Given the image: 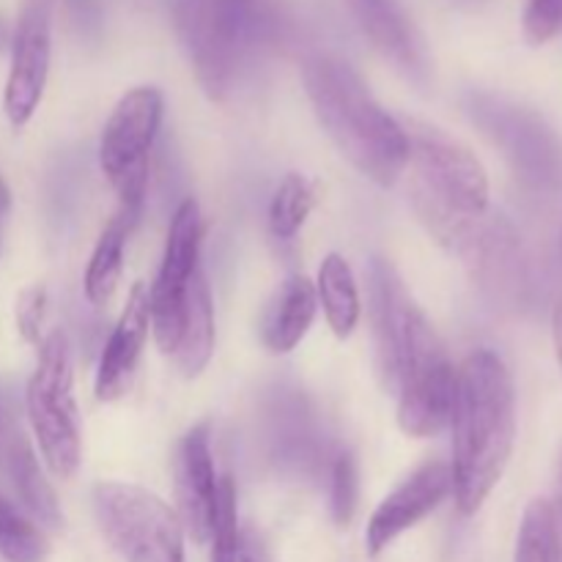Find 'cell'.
I'll return each instance as SVG.
<instances>
[{
	"instance_id": "6da1fadb",
	"label": "cell",
	"mask_w": 562,
	"mask_h": 562,
	"mask_svg": "<svg viewBox=\"0 0 562 562\" xmlns=\"http://www.w3.org/2000/svg\"><path fill=\"white\" fill-rule=\"evenodd\" d=\"M456 505L464 516L483 508L510 464L516 442V390L499 355L477 349L456 371L453 412Z\"/></svg>"
},
{
	"instance_id": "7a4b0ae2",
	"label": "cell",
	"mask_w": 562,
	"mask_h": 562,
	"mask_svg": "<svg viewBox=\"0 0 562 562\" xmlns=\"http://www.w3.org/2000/svg\"><path fill=\"white\" fill-rule=\"evenodd\" d=\"M412 206L434 239L470 263L497 214L488 212V176L481 159L437 126L412 124Z\"/></svg>"
},
{
	"instance_id": "3957f363",
	"label": "cell",
	"mask_w": 562,
	"mask_h": 562,
	"mask_svg": "<svg viewBox=\"0 0 562 562\" xmlns=\"http://www.w3.org/2000/svg\"><path fill=\"white\" fill-rule=\"evenodd\" d=\"M302 82L318 124L338 151L366 179L390 190L409 165L406 126L376 102L366 80L338 55H311L302 64Z\"/></svg>"
},
{
	"instance_id": "277c9868",
	"label": "cell",
	"mask_w": 562,
	"mask_h": 562,
	"mask_svg": "<svg viewBox=\"0 0 562 562\" xmlns=\"http://www.w3.org/2000/svg\"><path fill=\"white\" fill-rule=\"evenodd\" d=\"M173 22L198 82L225 102L278 25L274 0H176Z\"/></svg>"
},
{
	"instance_id": "5b68a950",
	"label": "cell",
	"mask_w": 562,
	"mask_h": 562,
	"mask_svg": "<svg viewBox=\"0 0 562 562\" xmlns=\"http://www.w3.org/2000/svg\"><path fill=\"white\" fill-rule=\"evenodd\" d=\"M393 390H398V426L406 437H437L450 426L456 368L437 329L409 294L395 329Z\"/></svg>"
},
{
	"instance_id": "8992f818",
	"label": "cell",
	"mask_w": 562,
	"mask_h": 562,
	"mask_svg": "<svg viewBox=\"0 0 562 562\" xmlns=\"http://www.w3.org/2000/svg\"><path fill=\"white\" fill-rule=\"evenodd\" d=\"M27 420L49 472L60 481L80 470V415L75 401V373L66 333L55 329L42 340L36 371L25 393Z\"/></svg>"
},
{
	"instance_id": "52a82bcc",
	"label": "cell",
	"mask_w": 562,
	"mask_h": 562,
	"mask_svg": "<svg viewBox=\"0 0 562 562\" xmlns=\"http://www.w3.org/2000/svg\"><path fill=\"white\" fill-rule=\"evenodd\" d=\"M102 536L124 562H184L179 514L148 488L104 481L93 492Z\"/></svg>"
},
{
	"instance_id": "ba28073f",
	"label": "cell",
	"mask_w": 562,
	"mask_h": 562,
	"mask_svg": "<svg viewBox=\"0 0 562 562\" xmlns=\"http://www.w3.org/2000/svg\"><path fill=\"white\" fill-rule=\"evenodd\" d=\"M162 93L132 88L119 99L99 140V165L119 195V206L140 214L148 187V162L162 124Z\"/></svg>"
},
{
	"instance_id": "9c48e42d",
	"label": "cell",
	"mask_w": 562,
	"mask_h": 562,
	"mask_svg": "<svg viewBox=\"0 0 562 562\" xmlns=\"http://www.w3.org/2000/svg\"><path fill=\"white\" fill-rule=\"evenodd\" d=\"M201 209L192 198L179 203L170 220L168 245H165L162 267L148 289L151 296V333L162 355H173L184 324L187 291L201 269Z\"/></svg>"
},
{
	"instance_id": "30bf717a",
	"label": "cell",
	"mask_w": 562,
	"mask_h": 562,
	"mask_svg": "<svg viewBox=\"0 0 562 562\" xmlns=\"http://www.w3.org/2000/svg\"><path fill=\"white\" fill-rule=\"evenodd\" d=\"M55 0H25L11 44V69L3 91V110L11 126H25L38 110L53 58Z\"/></svg>"
},
{
	"instance_id": "8fae6325",
	"label": "cell",
	"mask_w": 562,
	"mask_h": 562,
	"mask_svg": "<svg viewBox=\"0 0 562 562\" xmlns=\"http://www.w3.org/2000/svg\"><path fill=\"white\" fill-rule=\"evenodd\" d=\"M176 503L184 536L198 547L212 541L214 519L220 505V481L214 472L212 445H209V423L190 428L176 450Z\"/></svg>"
},
{
	"instance_id": "7c38bea8",
	"label": "cell",
	"mask_w": 562,
	"mask_h": 562,
	"mask_svg": "<svg viewBox=\"0 0 562 562\" xmlns=\"http://www.w3.org/2000/svg\"><path fill=\"white\" fill-rule=\"evenodd\" d=\"M450 494H453V477H450V464L445 461H428L426 467L412 472L373 510L366 530L368 554L371 558L382 554L395 538H401L406 530L420 525L428 514H434Z\"/></svg>"
},
{
	"instance_id": "4fadbf2b",
	"label": "cell",
	"mask_w": 562,
	"mask_h": 562,
	"mask_svg": "<svg viewBox=\"0 0 562 562\" xmlns=\"http://www.w3.org/2000/svg\"><path fill=\"white\" fill-rule=\"evenodd\" d=\"M148 327H151V296H148L146 283H135L102 351L97 373L99 401H115L130 390L137 360L146 346Z\"/></svg>"
},
{
	"instance_id": "5bb4252c",
	"label": "cell",
	"mask_w": 562,
	"mask_h": 562,
	"mask_svg": "<svg viewBox=\"0 0 562 562\" xmlns=\"http://www.w3.org/2000/svg\"><path fill=\"white\" fill-rule=\"evenodd\" d=\"M351 14L373 47L406 75H426V49L398 0H349Z\"/></svg>"
},
{
	"instance_id": "9a60e30c",
	"label": "cell",
	"mask_w": 562,
	"mask_h": 562,
	"mask_svg": "<svg viewBox=\"0 0 562 562\" xmlns=\"http://www.w3.org/2000/svg\"><path fill=\"white\" fill-rule=\"evenodd\" d=\"M368 300H371L368 307H371L379 376H382L384 387L393 390L395 329H398V313L406 300V289L398 274H395V269L382 258H376L368 269Z\"/></svg>"
},
{
	"instance_id": "2e32d148",
	"label": "cell",
	"mask_w": 562,
	"mask_h": 562,
	"mask_svg": "<svg viewBox=\"0 0 562 562\" xmlns=\"http://www.w3.org/2000/svg\"><path fill=\"white\" fill-rule=\"evenodd\" d=\"M318 296L316 285L305 278V274H291L283 285H280L278 296L269 305L267 322H263V344L272 355H289L311 329L313 318H316Z\"/></svg>"
},
{
	"instance_id": "e0dca14e",
	"label": "cell",
	"mask_w": 562,
	"mask_h": 562,
	"mask_svg": "<svg viewBox=\"0 0 562 562\" xmlns=\"http://www.w3.org/2000/svg\"><path fill=\"white\" fill-rule=\"evenodd\" d=\"M3 470L5 475H9L20 503L25 505L42 525L60 527L64 516H60L58 497H55L53 486H49L47 477H44L42 467H38L36 461V453L31 450L27 439L22 437L20 431H14V428L5 434Z\"/></svg>"
},
{
	"instance_id": "ac0fdd59",
	"label": "cell",
	"mask_w": 562,
	"mask_h": 562,
	"mask_svg": "<svg viewBox=\"0 0 562 562\" xmlns=\"http://www.w3.org/2000/svg\"><path fill=\"white\" fill-rule=\"evenodd\" d=\"M214 355V305L212 291H209L206 274L198 269L192 278L190 291H187L184 324H181L179 344H176L173 357L181 376L195 379L203 368L209 366Z\"/></svg>"
},
{
	"instance_id": "d6986e66",
	"label": "cell",
	"mask_w": 562,
	"mask_h": 562,
	"mask_svg": "<svg viewBox=\"0 0 562 562\" xmlns=\"http://www.w3.org/2000/svg\"><path fill=\"white\" fill-rule=\"evenodd\" d=\"M137 217H140L137 212L119 206V212L110 217V223L99 234L97 247H93L91 261H88L86 269V296L93 307L108 305L113 300L115 289H119L126 241H130Z\"/></svg>"
},
{
	"instance_id": "ffe728a7",
	"label": "cell",
	"mask_w": 562,
	"mask_h": 562,
	"mask_svg": "<svg viewBox=\"0 0 562 562\" xmlns=\"http://www.w3.org/2000/svg\"><path fill=\"white\" fill-rule=\"evenodd\" d=\"M313 285H316L318 305L324 307V316H327V324L333 327L335 338L346 340L355 333L362 313L360 289H357L349 261L338 256V252H329L322 261V267H318V278Z\"/></svg>"
},
{
	"instance_id": "44dd1931",
	"label": "cell",
	"mask_w": 562,
	"mask_h": 562,
	"mask_svg": "<svg viewBox=\"0 0 562 562\" xmlns=\"http://www.w3.org/2000/svg\"><path fill=\"white\" fill-rule=\"evenodd\" d=\"M492 113L497 115L499 126H503V137L508 143L510 154L516 157L519 170H525V176H530L532 181H549L558 170V151H554L552 140L543 132V126H536L530 121V115L519 113V110H499L492 108Z\"/></svg>"
},
{
	"instance_id": "7402d4cb",
	"label": "cell",
	"mask_w": 562,
	"mask_h": 562,
	"mask_svg": "<svg viewBox=\"0 0 562 562\" xmlns=\"http://www.w3.org/2000/svg\"><path fill=\"white\" fill-rule=\"evenodd\" d=\"M514 562H562V532L549 499L538 497L527 505Z\"/></svg>"
},
{
	"instance_id": "603a6c76",
	"label": "cell",
	"mask_w": 562,
	"mask_h": 562,
	"mask_svg": "<svg viewBox=\"0 0 562 562\" xmlns=\"http://www.w3.org/2000/svg\"><path fill=\"white\" fill-rule=\"evenodd\" d=\"M316 206V184L302 173H289L269 203V231L274 239L291 241Z\"/></svg>"
},
{
	"instance_id": "cb8c5ba5",
	"label": "cell",
	"mask_w": 562,
	"mask_h": 562,
	"mask_svg": "<svg viewBox=\"0 0 562 562\" xmlns=\"http://www.w3.org/2000/svg\"><path fill=\"white\" fill-rule=\"evenodd\" d=\"M47 552L42 530L0 494V558L5 562H44Z\"/></svg>"
},
{
	"instance_id": "d4e9b609",
	"label": "cell",
	"mask_w": 562,
	"mask_h": 562,
	"mask_svg": "<svg viewBox=\"0 0 562 562\" xmlns=\"http://www.w3.org/2000/svg\"><path fill=\"white\" fill-rule=\"evenodd\" d=\"M212 562H239L241 536L239 510H236V486L228 475L220 477V505L212 530Z\"/></svg>"
},
{
	"instance_id": "484cf974",
	"label": "cell",
	"mask_w": 562,
	"mask_h": 562,
	"mask_svg": "<svg viewBox=\"0 0 562 562\" xmlns=\"http://www.w3.org/2000/svg\"><path fill=\"white\" fill-rule=\"evenodd\" d=\"M357 494H360V483H357V464L349 453L338 456L333 467V519L338 527H349L357 510Z\"/></svg>"
},
{
	"instance_id": "4316f807",
	"label": "cell",
	"mask_w": 562,
	"mask_h": 562,
	"mask_svg": "<svg viewBox=\"0 0 562 562\" xmlns=\"http://www.w3.org/2000/svg\"><path fill=\"white\" fill-rule=\"evenodd\" d=\"M562 25V0H527L521 27L530 44H547Z\"/></svg>"
},
{
	"instance_id": "83f0119b",
	"label": "cell",
	"mask_w": 562,
	"mask_h": 562,
	"mask_svg": "<svg viewBox=\"0 0 562 562\" xmlns=\"http://www.w3.org/2000/svg\"><path fill=\"white\" fill-rule=\"evenodd\" d=\"M44 313H47V291L42 285H31L16 300V327H20L22 338L38 344V333H42Z\"/></svg>"
},
{
	"instance_id": "f1b7e54d",
	"label": "cell",
	"mask_w": 562,
	"mask_h": 562,
	"mask_svg": "<svg viewBox=\"0 0 562 562\" xmlns=\"http://www.w3.org/2000/svg\"><path fill=\"white\" fill-rule=\"evenodd\" d=\"M69 11L77 16V22L86 27L99 25V16H102V0H66Z\"/></svg>"
},
{
	"instance_id": "f546056e",
	"label": "cell",
	"mask_w": 562,
	"mask_h": 562,
	"mask_svg": "<svg viewBox=\"0 0 562 562\" xmlns=\"http://www.w3.org/2000/svg\"><path fill=\"white\" fill-rule=\"evenodd\" d=\"M552 335H554V351H558V362L562 371V296L554 305V316H552Z\"/></svg>"
},
{
	"instance_id": "4dcf8cb0",
	"label": "cell",
	"mask_w": 562,
	"mask_h": 562,
	"mask_svg": "<svg viewBox=\"0 0 562 562\" xmlns=\"http://www.w3.org/2000/svg\"><path fill=\"white\" fill-rule=\"evenodd\" d=\"M554 508V516H558V525L562 532V456H560V464H558V483H554V499H549Z\"/></svg>"
},
{
	"instance_id": "1f68e13d",
	"label": "cell",
	"mask_w": 562,
	"mask_h": 562,
	"mask_svg": "<svg viewBox=\"0 0 562 562\" xmlns=\"http://www.w3.org/2000/svg\"><path fill=\"white\" fill-rule=\"evenodd\" d=\"M11 206V195H9V187H5V181L0 179V220L5 217V212H9Z\"/></svg>"
},
{
	"instance_id": "d6a6232c",
	"label": "cell",
	"mask_w": 562,
	"mask_h": 562,
	"mask_svg": "<svg viewBox=\"0 0 562 562\" xmlns=\"http://www.w3.org/2000/svg\"><path fill=\"white\" fill-rule=\"evenodd\" d=\"M3 36H5V33H3V25H0V44H3Z\"/></svg>"
},
{
	"instance_id": "836d02e7",
	"label": "cell",
	"mask_w": 562,
	"mask_h": 562,
	"mask_svg": "<svg viewBox=\"0 0 562 562\" xmlns=\"http://www.w3.org/2000/svg\"><path fill=\"white\" fill-rule=\"evenodd\" d=\"M467 3H475V0H467Z\"/></svg>"
}]
</instances>
